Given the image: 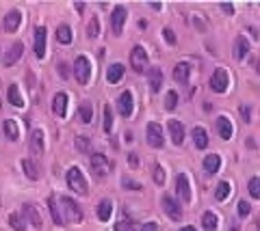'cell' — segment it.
<instances>
[{
  "label": "cell",
  "mask_w": 260,
  "mask_h": 231,
  "mask_svg": "<svg viewBox=\"0 0 260 231\" xmlns=\"http://www.w3.org/2000/svg\"><path fill=\"white\" fill-rule=\"evenodd\" d=\"M65 182H67V186L72 188V192L81 194V197H87L89 194V184H87L83 171L78 167H72L67 173H65Z\"/></svg>",
  "instance_id": "obj_1"
},
{
  "label": "cell",
  "mask_w": 260,
  "mask_h": 231,
  "mask_svg": "<svg viewBox=\"0 0 260 231\" xmlns=\"http://www.w3.org/2000/svg\"><path fill=\"white\" fill-rule=\"evenodd\" d=\"M59 203H61V208H63L61 216H63L65 223H74V225L83 223V210L72 197H61V199H59Z\"/></svg>",
  "instance_id": "obj_2"
},
{
  "label": "cell",
  "mask_w": 260,
  "mask_h": 231,
  "mask_svg": "<svg viewBox=\"0 0 260 231\" xmlns=\"http://www.w3.org/2000/svg\"><path fill=\"white\" fill-rule=\"evenodd\" d=\"M74 76L81 84H87L89 78H91V63H89L87 57H78L74 61Z\"/></svg>",
  "instance_id": "obj_3"
},
{
  "label": "cell",
  "mask_w": 260,
  "mask_h": 231,
  "mask_svg": "<svg viewBox=\"0 0 260 231\" xmlns=\"http://www.w3.org/2000/svg\"><path fill=\"white\" fill-rule=\"evenodd\" d=\"M148 63H150L148 52L141 46H134L132 52H130V65H132V69L141 74V72H146V69H148Z\"/></svg>",
  "instance_id": "obj_4"
},
{
  "label": "cell",
  "mask_w": 260,
  "mask_h": 231,
  "mask_svg": "<svg viewBox=\"0 0 260 231\" xmlns=\"http://www.w3.org/2000/svg\"><path fill=\"white\" fill-rule=\"evenodd\" d=\"M228 84H230V76L226 69H215V74L211 76V89L215 93H226L228 91Z\"/></svg>",
  "instance_id": "obj_5"
},
{
  "label": "cell",
  "mask_w": 260,
  "mask_h": 231,
  "mask_svg": "<svg viewBox=\"0 0 260 231\" xmlns=\"http://www.w3.org/2000/svg\"><path fill=\"white\" fill-rule=\"evenodd\" d=\"M126 16H128V11H126V7H122V4H117V7L113 9V13H111V26H113V33L115 35H122L124 24H126Z\"/></svg>",
  "instance_id": "obj_6"
},
{
  "label": "cell",
  "mask_w": 260,
  "mask_h": 231,
  "mask_svg": "<svg viewBox=\"0 0 260 231\" xmlns=\"http://www.w3.org/2000/svg\"><path fill=\"white\" fill-rule=\"evenodd\" d=\"M33 50H35V57L42 61L46 57V26H37L35 28V43H33Z\"/></svg>",
  "instance_id": "obj_7"
},
{
  "label": "cell",
  "mask_w": 260,
  "mask_h": 231,
  "mask_svg": "<svg viewBox=\"0 0 260 231\" xmlns=\"http://www.w3.org/2000/svg\"><path fill=\"white\" fill-rule=\"evenodd\" d=\"M176 192H178V197L182 199L184 203H191V201H193L191 186H189L187 173H180V175H178V179H176Z\"/></svg>",
  "instance_id": "obj_8"
},
{
  "label": "cell",
  "mask_w": 260,
  "mask_h": 231,
  "mask_svg": "<svg viewBox=\"0 0 260 231\" xmlns=\"http://www.w3.org/2000/svg\"><path fill=\"white\" fill-rule=\"evenodd\" d=\"M146 136H148V145L150 147H163V130H161V125L158 123H148V132H146Z\"/></svg>",
  "instance_id": "obj_9"
},
{
  "label": "cell",
  "mask_w": 260,
  "mask_h": 231,
  "mask_svg": "<svg viewBox=\"0 0 260 231\" xmlns=\"http://www.w3.org/2000/svg\"><path fill=\"white\" fill-rule=\"evenodd\" d=\"M22 54H24V43L22 41H16L11 48L7 50V54L2 57V65H4V67H11L13 63L20 61V57H22Z\"/></svg>",
  "instance_id": "obj_10"
},
{
  "label": "cell",
  "mask_w": 260,
  "mask_h": 231,
  "mask_svg": "<svg viewBox=\"0 0 260 231\" xmlns=\"http://www.w3.org/2000/svg\"><path fill=\"white\" fill-rule=\"evenodd\" d=\"M91 169H93V173H96V175L104 177V175L108 173V169H111L107 155H104V154H93L91 155Z\"/></svg>",
  "instance_id": "obj_11"
},
{
  "label": "cell",
  "mask_w": 260,
  "mask_h": 231,
  "mask_svg": "<svg viewBox=\"0 0 260 231\" xmlns=\"http://www.w3.org/2000/svg\"><path fill=\"white\" fill-rule=\"evenodd\" d=\"M163 210L172 220L182 218V210H180V205L173 201V197H169V194H167V197H163Z\"/></svg>",
  "instance_id": "obj_12"
},
{
  "label": "cell",
  "mask_w": 260,
  "mask_h": 231,
  "mask_svg": "<svg viewBox=\"0 0 260 231\" xmlns=\"http://www.w3.org/2000/svg\"><path fill=\"white\" fill-rule=\"evenodd\" d=\"M117 108H119V115H122L124 119H128L130 115H132V93H130V91H124L122 95H119Z\"/></svg>",
  "instance_id": "obj_13"
},
{
  "label": "cell",
  "mask_w": 260,
  "mask_h": 231,
  "mask_svg": "<svg viewBox=\"0 0 260 231\" xmlns=\"http://www.w3.org/2000/svg\"><path fill=\"white\" fill-rule=\"evenodd\" d=\"M20 24H22V13L18 11V9H11V11L4 16V31L7 33H16L20 28Z\"/></svg>",
  "instance_id": "obj_14"
},
{
  "label": "cell",
  "mask_w": 260,
  "mask_h": 231,
  "mask_svg": "<svg viewBox=\"0 0 260 231\" xmlns=\"http://www.w3.org/2000/svg\"><path fill=\"white\" fill-rule=\"evenodd\" d=\"M217 132H219V136H221L223 140H230V138H232L234 125H232V121H230L226 115H221V117L217 119Z\"/></svg>",
  "instance_id": "obj_15"
},
{
  "label": "cell",
  "mask_w": 260,
  "mask_h": 231,
  "mask_svg": "<svg viewBox=\"0 0 260 231\" xmlns=\"http://www.w3.org/2000/svg\"><path fill=\"white\" fill-rule=\"evenodd\" d=\"M167 128H169V134H172L173 145H182L184 143V128H182V123L176 121V119H172V121L167 123Z\"/></svg>",
  "instance_id": "obj_16"
},
{
  "label": "cell",
  "mask_w": 260,
  "mask_h": 231,
  "mask_svg": "<svg viewBox=\"0 0 260 231\" xmlns=\"http://www.w3.org/2000/svg\"><path fill=\"white\" fill-rule=\"evenodd\" d=\"M189 76H191V65L189 63H178L176 67H173V80H176V82L187 84Z\"/></svg>",
  "instance_id": "obj_17"
},
{
  "label": "cell",
  "mask_w": 260,
  "mask_h": 231,
  "mask_svg": "<svg viewBox=\"0 0 260 231\" xmlns=\"http://www.w3.org/2000/svg\"><path fill=\"white\" fill-rule=\"evenodd\" d=\"M52 113L57 115V117H65V113H67V95H65V93H57V95H54Z\"/></svg>",
  "instance_id": "obj_18"
},
{
  "label": "cell",
  "mask_w": 260,
  "mask_h": 231,
  "mask_svg": "<svg viewBox=\"0 0 260 231\" xmlns=\"http://www.w3.org/2000/svg\"><path fill=\"white\" fill-rule=\"evenodd\" d=\"M24 214H26L28 223H31L33 227L42 229V225H43V220H42V214L37 212V208H35L33 203H26V205H24Z\"/></svg>",
  "instance_id": "obj_19"
},
{
  "label": "cell",
  "mask_w": 260,
  "mask_h": 231,
  "mask_svg": "<svg viewBox=\"0 0 260 231\" xmlns=\"http://www.w3.org/2000/svg\"><path fill=\"white\" fill-rule=\"evenodd\" d=\"M31 152H33V155L43 154V132L39 128L33 130V134H31Z\"/></svg>",
  "instance_id": "obj_20"
},
{
  "label": "cell",
  "mask_w": 260,
  "mask_h": 231,
  "mask_svg": "<svg viewBox=\"0 0 260 231\" xmlns=\"http://www.w3.org/2000/svg\"><path fill=\"white\" fill-rule=\"evenodd\" d=\"M122 78H124V65L122 63H113L111 67L107 69V80L111 84H117Z\"/></svg>",
  "instance_id": "obj_21"
},
{
  "label": "cell",
  "mask_w": 260,
  "mask_h": 231,
  "mask_svg": "<svg viewBox=\"0 0 260 231\" xmlns=\"http://www.w3.org/2000/svg\"><path fill=\"white\" fill-rule=\"evenodd\" d=\"M219 169H221V158H219L217 154H211V155L204 158V171H206V173L215 175Z\"/></svg>",
  "instance_id": "obj_22"
},
{
  "label": "cell",
  "mask_w": 260,
  "mask_h": 231,
  "mask_svg": "<svg viewBox=\"0 0 260 231\" xmlns=\"http://www.w3.org/2000/svg\"><path fill=\"white\" fill-rule=\"evenodd\" d=\"M7 99H9V104H11V106H16V108H22L24 106V97L20 95L18 84H11V87L7 89Z\"/></svg>",
  "instance_id": "obj_23"
},
{
  "label": "cell",
  "mask_w": 260,
  "mask_h": 231,
  "mask_svg": "<svg viewBox=\"0 0 260 231\" xmlns=\"http://www.w3.org/2000/svg\"><path fill=\"white\" fill-rule=\"evenodd\" d=\"M111 214H113V203H111V199H102L98 203V218L102 220V223H107L108 218H111Z\"/></svg>",
  "instance_id": "obj_24"
},
{
  "label": "cell",
  "mask_w": 260,
  "mask_h": 231,
  "mask_svg": "<svg viewBox=\"0 0 260 231\" xmlns=\"http://www.w3.org/2000/svg\"><path fill=\"white\" fill-rule=\"evenodd\" d=\"M247 52H249L247 39H245V37H237V43H234V58H237V61H243V58L247 57Z\"/></svg>",
  "instance_id": "obj_25"
},
{
  "label": "cell",
  "mask_w": 260,
  "mask_h": 231,
  "mask_svg": "<svg viewBox=\"0 0 260 231\" xmlns=\"http://www.w3.org/2000/svg\"><path fill=\"white\" fill-rule=\"evenodd\" d=\"M48 208H50V214H52L54 225L63 227V225H65V220H63V216H61V210H59V201L54 199V197H50V199H48Z\"/></svg>",
  "instance_id": "obj_26"
},
{
  "label": "cell",
  "mask_w": 260,
  "mask_h": 231,
  "mask_svg": "<svg viewBox=\"0 0 260 231\" xmlns=\"http://www.w3.org/2000/svg\"><path fill=\"white\" fill-rule=\"evenodd\" d=\"M193 143L197 149H206L208 147V134L204 128H193Z\"/></svg>",
  "instance_id": "obj_27"
},
{
  "label": "cell",
  "mask_w": 260,
  "mask_h": 231,
  "mask_svg": "<svg viewBox=\"0 0 260 231\" xmlns=\"http://www.w3.org/2000/svg\"><path fill=\"white\" fill-rule=\"evenodd\" d=\"M57 39H59V43H63V46H67V43H72V39H74L72 28H69L67 24H61V26L57 28Z\"/></svg>",
  "instance_id": "obj_28"
},
{
  "label": "cell",
  "mask_w": 260,
  "mask_h": 231,
  "mask_svg": "<svg viewBox=\"0 0 260 231\" xmlns=\"http://www.w3.org/2000/svg\"><path fill=\"white\" fill-rule=\"evenodd\" d=\"M4 136H7L9 140H18L20 138V128H18L16 119H7V121H4Z\"/></svg>",
  "instance_id": "obj_29"
},
{
  "label": "cell",
  "mask_w": 260,
  "mask_h": 231,
  "mask_svg": "<svg viewBox=\"0 0 260 231\" xmlns=\"http://www.w3.org/2000/svg\"><path fill=\"white\" fill-rule=\"evenodd\" d=\"M148 76H150V87H152V91H158L163 84V72L158 67H152L148 72Z\"/></svg>",
  "instance_id": "obj_30"
},
{
  "label": "cell",
  "mask_w": 260,
  "mask_h": 231,
  "mask_svg": "<svg viewBox=\"0 0 260 231\" xmlns=\"http://www.w3.org/2000/svg\"><path fill=\"white\" fill-rule=\"evenodd\" d=\"M202 227L206 229V231H217L219 227V218H217V214L215 212H206L202 216Z\"/></svg>",
  "instance_id": "obj_31"
},
{
  "label": "cell",
  "mask_w": 260,
  "mask_h": 231,
  "mask_svg": "<svg viewBox=\"0 0 260 231\" xmlns=\"http://www.w3.org/2000/svg\"><path fill=\"white\" fill-rule=\"evenodd\" d=\"M22 169H24V173H26L28 179H39V171H37V167H35V162L31 158L22 160Z\"/></svg>",
  "instance_id": "obj_32"
},
{
  "label": "cell",
  "mask_w": 260,
  "mask_h": 231,
  "mask_svg": "<svg viewBox=\"0 0 260 231\" xmlns=\"http://www.w3.org/2000/svg\"><path fill=\"white\" fill-rule=\"evenodd\" d=\"M230 190H232V186H230L228 182H219L217 188H215V199H217V201H226L230 194H232Z\"/></svg>",
  "instance_id": "obj_33"
},
{
  "label": "cell",
  "mask_w": 260,
  "mask_h": 231,
  "mask_svg": "<svg viewBox=\"0 0 260 231\" xmlns=\"http://www.w3.org/2000/svg\"><path fill=\"white\" fill-rule=\"evenodd\" d=\"M9 225H11L16 231H24L26 229V220H24V216L20 212H13L11 216H9Z\"/></svg>",
  "instance_id": "obj_34"
},
{
  "label": "cell",
  "mask_w": 260,
  "mask_h": 231,
  "mask_svg": "<svg viewBox=\"0 0 260 231\" xmlns=\"http://www.w3.org/2000/svg\"><path fill=\"white\" fill-rule=\"evenodd\" d=\"M102 128H104V132H111V130H113V110H111V106H108V104H107V106H104V113H102Z\"/></svg>",
  "instance_id": "obj_35"
},
{
  "label": "cell",
  "mask_w": 260,
  "mask_h": 231,
  "mask_svg": "<svg viewBox=\"0 0 260 231\" xmlns=\"http://www.w3.org/2000/svg\"><path fill=\"white\" fill-rule=\"evenodd\" d=\"M100 35V19L96 16L89 18V24H87V37L89 39H96Z\"/></svg>",
  "instance_id": "obj_36"
},
{
  "label": "cell",
  "mask_w": 260,
  "mask_h": 231,
  "mask_svg": "<svg viewBox=\"0 0 260 231\" xmlns=\"http://www.w3.org/2000/svg\"><path fill=\"white\" fill-rule=\"evenodd\" d=\"M115 231H139V227L130 223L128 216H122V218L115 223Z\"/></svg>",
  "instance_id": "obj_37"
},
{
  "label": "cell",
  "mask_w": 260,
  "mask_h": 231,
  "mask_svg": "<svg viewBox=\"0 0 260 231\" xmlns=\"http://www.w3.org/2000/svg\"><path fill=\"white\" fill-rule=\"evenodd\" d=\"M81 119L85 123H91V119H93V108H91V104H81Z\"/></svg>",
  "instance_id": "obj_38"
},
{
  "label": "cell",
  "mask_w": 260,
  "mask_h": 231,
  "mask_svg": "<svg viewBox=\"0 0 260 231\" xmlns=\"http://www.w3.org/2000/svg\"><path fill=\"white\" fill-rule=\"evenodd\" d=\"M176 106H178V93H176V91H169L167 97H165V108H167V110H173Z\"/></svg>",
  "instance_id": "obj_39"
},
{
  "label": "cell",
  "mask_w": 260,
  "mask_h": 231,
  "mask_svg": "<svg viewBox=\"0 0 260 231\" xmlns=\"http://www.w3.org/2000/svg\"><path fill=\"white\" fill-rule=\"evenodd\" d=\"M260 179L256 177V175H254V177L252 179H249V186H247V188H249V194H252V197L254 199H258L260 197Z\"/></svg>",
  "instance_id": "obj_40"
},
{
  "label": "cell",
  "mask_w": 260,
  "mask_h": 231,
  "mask_svg": "<svg viewBox=\"0 0 260 231\" xmlns=\"http://www.w3.org/2000/svg\"><path fill=\"white\" fill-rule=\"evenodd\" d=\"M154 184H158V186H163L165 184V169L161 167V164H154Z\"/></svg>",
  "instance_id": "obj_41"
},
{
  "label": "cell",
  "mask_w": 260,
  "mask_h": 231,
  "mask_svg": "<svg viewBox=\"0 0 260 231\" xmlns=\"http://www.w3.org/2000/svg\"><path fill=\"white\" fill-rule=\"evenodd\" d=\"M76 147H78V152L89 154V149H91V140L85 138V136H78V138H76Z\"/></svg>",
  "instance_id": "obj_42"
},
{
  "label": "cell",
  "mask_w": 260,
  "mask_h": 231,
  "mask_svg": "<svg viewBox=\"0 0 260 231\" xmlns=\"http://www.w3.org/2000/svg\"><path fill=\"white\" fill-rule=\"evenodd\" d=\"M249 212H252V208H249V203L247 201H238V216H247Z\"/></svg>",
  "instance_id": "obj_43"
},
{
  "label": "cell",
  "mask_w": 260,
  "mask_h": 231,
  "mask_svg": "<svg viewBox=\"0 0 260 231\" xmlns=\"http://www.w3.org/2000/svg\"><path fill=\"white\" fill-rule=\"evenodd\" d=\"M163 35H165V41H167V43H172V46H173V43H176V35H173V31H172V28H165V31H163Z\"/></svg>",
  "instance_id": "obj_44"
},
{
  "label": "cell",
  "mask_w": 260,
  "mask_h": 231,
  "mask_svg": "<svg viewBox=\"0 0 260 231\" xmlns=\"http://www.w3.org/2000/svg\"><path fill=\"white\" fill-rule=\"evenodd\" d=\"M122 184L126 186V188H132V190H141V184L132 182V179H128V177H124V179H122Z\"/></svg>",
  "instance_id": "obj_45"
},
{
  "label": "cell",
  "mask_w": 260,
  "mask_h": 231,
  "mask_svg": "<svg viewBox=\"0 0 260 231\" xmlns=\"http://www.w3.org/2000/svg\"><path fill=\"white\" fill-rule=\"evenodd\" d=\"M128 164H130L132 169H137V167H139V155H137V154H128Z\"/></svg>",
  "instance_id": "obj_46"
},
{
  "label": "cell",
  "mask_w": 260,
  "mask_h": 231,
  "mask_svg": "<svg viewBox=\"0 0 260 231\" xmlns=\"http://www.w3.org/2000/svg\"><path fill=\"white\" fill-rule=\"evenodd\" d=\"M139 231H158V225L156 223H146V225H141Z\"/></svg>",
  "instance_id": "obj_47"
},
{
  "label": "cell",
  "mask_w": 260,
  "mask_h": 231,
  "mask_svg": "<svg viewBox=\"0 0 260 231\" xmlns=\"http://www.w3.org/2000/svg\"><path fill=\"white\" fill-rule=\"evenodd\" d=\"M221 9L228 13V16H232V13H234V7H232V4H228V2H223V4H221Z\"/></svg>",
  "instance_id": "obj_48"
},
{
  "label": "cell",
  "mask_w": 260,
  "mask_h": 231,
  "mask_svg": "<svg viewBox=\"0 0 260 231\" xmlns=\"http://www.w3.org/2000/svg\"><path fill=\"white\" fill-rule=\"evenodd\" d=\"M241 115L245 117V121H249V108L247 106H241Z\"/></svg>",
  "instance_id": "obj_49"
},
{
  "label": "cell",
  "mask_w": 260,
  "mask_h": 231,
  "mask_svg": "<svg viewBox=\"0 0 260 231\" xmlns=\"http://www.w3.org/2000/svg\"><path fill=\"white\" fill-rule=\"evenodd\" d=\"M150 7H152V9H158V11H161L163 4H161V2H150Z\"/></svg>",
  "instance_id": "obj_50"
},
{
  "label": "cell",
  "mask_w": 260,
  "mask_h": 231,
  "mask_svg": "<svg viewBox=\"0 0 260 231\" xmlns=\"http://www.w3.org/2000/svg\"><path fill=\"white\" fill-rule=\"evenodd\" d=\"M180 231H197V229H195V227H182Z\"/></svg>",
  "instance_id": "obj_51"
}]
</instances>
